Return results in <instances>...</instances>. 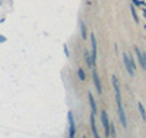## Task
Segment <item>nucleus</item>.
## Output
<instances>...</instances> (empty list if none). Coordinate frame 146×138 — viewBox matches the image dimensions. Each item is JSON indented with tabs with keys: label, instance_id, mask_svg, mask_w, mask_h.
<instances>
[{
	"label": "nucleus",
	"instance_id": "nucleus-1",
	"mask_svg": "<svg viewBox=\"0 0 146 138\" xmlns=\"http://www.w3.org/2000/svg\"><path fill=\"white\" fill-rule=\"evenodd\" d=\"M113 87H114V93H115V103H117V114H118V119L121 122L124 128H127V119H126V112L123 108V100H121V90L118 86V80L115 76H113Z\"/></svg>",
	"mask_w": 146,
	"mask_h": 138
},
{
	"label": "nucleus",
	"instance_id": "nucleus-2",
	"mask_svg": "<svg viewBox=\"0 0 146 138\" xmlns=\"http://www.w3.org/2000/svg\"><path fill=\"white\" fill-rule=\"evenodd\" d=\"M123 61H124V67L126 71L130 74V76H135V71H136V64H135V60H133L129 54H123Z\"/></svg>",
	"mask_w": 146,
	"mask_h": 138
},
{
	"label": "nucleus",
	"instance_id": "nucleus-3",
	"mask_svg": "<svg viewBox=\"0 0 146 138\" xmlns=\"http://www.w3.org/2000/svg\"><path fill=\"white\" fill-rule=\"evenodd\" d=\"M67 121H69V138H76V122L73 118V112H67Z\"/></svg>",
	"mask_w": 146,
	"mask_h": 138
},
{
	"label": "nucleus",
	"instance_id": "nucleus-4",
	"mask_svg": "<svg viewBox=\"0 0 146 138\" xmlns=\"http://www.w3.org/2000/svg\"><path fill=\"white\" fill-rule=\"evenodd\" d=\"M92 80H94V86H95L96 93L102 96V83H101L100 74H98V71H96V68H95V67L92 68Z\"/></svg>",
	"mask_w": 146,
	"mask_h": 138
},
{
	"label": "nucleus",
	"instance_id": "nucleus-5",
	"mask_svg": "<svg viewBox=\"0 0 146 138\" xmlns=\"http://www.w3.org/2000/svg\"><path fill=\"white\" fill-rule=\"evenodd\" d=\"M101 122H102V128H104V134L105 137L108 138L110 137V118H108V114H107V110H101Z\"/></svg>",
	"mask_w": 146,
	"mask_h": 138
},
{
	"label": "nucleus",
	"instance_id": "nucleus-6",
	"mask_svg": "<svg viewBox=\"0 0 146 138\" xmlns=\"http://www.w3.org/2000/svg\"><path fill=\"white\" fill-rule=\"evenodd\" d=\"M91 55H92V58L96 61V58H98V45H96L95 34H91Z\"/></svg>",
	"mask_w": 146,
	"mask_h": 138
},
{
	"label": "nucleus",
	"instance_id": "nucleus-7",
	"mask_svg": "<svg viewBox=\"0 0 146 138\" xmlns=\"http://www.w3.org/2000/svg\"><path fill=\"white\" fill-rule=\"evenodd\" d=\"M135 53H136V57L139 60V64L143 70H146V53H142L139 48H135Z\"/></svg>",
	"mask_w": 146,
	"mask_h": 138
},
{
	"label": "nucleus",
	"instance_id": "nucleus-8",
	"mask_svg": "<svg viewBox=\"0 0 146 138\" xmlns=\"http://www.w3.org/2000/svg\"><path fill=\"white\" fill-rule=\"evenodd\" d=\"M89 122H91V129H92V135L94 138H101L100 132H98V128H96V122H95V114L91 112V116H89Z\"/></svg>",
	"mask_w": 146,
	"mask_h": 138
},
{
	"label": "nucleus",
	"instance_id": "nucleus-9",
	"mask_svg": "<svg viewBox=\"0 0 146 138\" xmlns=\"http://www.w3.org/2000/svg\"><path fill=\"white\" fill-rule=\"evenodd\" d=\"M88 100H89L91 112H92V114H95V115H96V112H98V106H96V100H95V97H94V95H92L91 92L88 93Z\"/></svg>",
	"mask_w": 146,
	"mask_h": 138
},
{
	"label": "nucleus",
	"instance_id": "nucleus-10",
	"mask_svg": "<svg viewBox=\"0 0 146 138\" xmlns=\"http://www.w3.org/2000/svg\"><path fill=\"white\" fill-rule=\"evenodd\" d=\"M79 31H80V38L86 39L88 38V28H86V25H85L83 20H79Z\"/></svg>",
	"mask_w": 146,
	"mask_h": 138
},
{
	"label": "nucleus",
	"instance_id": "nucleus-11",
	"mask_svg": "<svg viewBox=\"0 0 146 138\" xmlns=\"http://www.w3.org/2000/svg\"><path fill=\"white\" fill-rule=\"evenodd\" d=\"M85 60H86V64H88V67H91V68H94V67H95V62H96V61L92 58V55H91L88 51L85 53Z\"/></svg>",
	"mask_w": 146,
	"mask_h": 138
},
{
	"label": "nucleus",
	"instance_id": "nucleus-12",
	"mask_svg": "<svg viewBox=\"0 0 146 138\" xmlns=\"http://www.w3.org/2000/svg\"><path fill=\"white\" fill-rule=\"evenodd\" d=\"M137 109H139V114H140L142 119H143V121H146V110H145L143 105H142V103H137Z\"/></svg>",
	"mask_w": 146,
	"mask_h": 138
},
{
	"label": "nucleus",
	"instance_id": "nucleus-13",
	"mask_svg": "<svg viewBox=\"0 0 146 138\" xmlns=\"http://www.w3.org/2000/svg\"><path fill=\"white\" fill-rule=\"evenodd\" d=\"M78 77H79L80 81L86 80V74H85V70H83V68H79V70H78Z\"/></svg>",
	"mask_w": 146,
	"mask_h": 138
},
{
	"label": "nucleus",
	"instance_id": "nucleus-14",
	"mask_svg": "<svg viewBox=\"0 0 146 138\" xmlns=\"http://www.w3.org/2000/svg\"><path fill=\"white\" fill-rule=\"evenodd\" d=\"M131 15H133V19H135V22H139V18H137V13H136V9L131 6Z\"/></svg>",
	"mask_w": 146,
	"mask_h": 138
},
{
	"label": "nucleus",
	"instance_id": "nucleus-15",
	"mask_svg": "<svg viewBox=\"0 0 146 138\" xmlns=\"http://www.w3.org/2000/svg\"><path fill=\"white\" fill-rule=\"evenodd\" d=\"M63 48H64V54H66V57L69 58V57H70V53H69V48H67V45H64Z\"/></svg>",
	"mask_w": 146,
	"mask_h": 138
},
{
	"label": "nucleus",
	"instance_id": "nucleus-16",
	"mask_svg": "<svg viewBox=\"0 0 146 138\" xmlns=\"http://www.w3.org/2000/svg\"><path fill=\"white\" fill-rule=\"evenodd\" d=\"M5 41H6V38H5L3 35H0V44H2V42H5Z\"/></svg>",
	"mask_w": 146,
	"mask_h": 138
},
{
	"label": "nucleus",
	"instance_id": "nucleus-17",
	"mask_svg": "<svg viewBox=\"0 0 146 138\" xmlns=\"http://www.w3.org/2000/svg\"><path fill=\"white\" fill-rule=\"evenodd\" d=\"M133 3L137 5V6H139V5H142V2H139V0H133Z\"/></svg>",
	"mask_w": 146,
	"mask_h": 138
},
{
	"label": "nucleus",
	"instance_id": "nucleus-18",
	"mask_svg": "<svg viewBox=\"0 0 146 138\" xmlns=\"http://www.w3.org/2000/svg\"><path fill=\"white\" fill-rule=\"evenodd\" d=\"M83 138H86V137H83Z\"/></svg>",
	"mask_w": 146,
	"mask_h": 138
}]
</instances>
